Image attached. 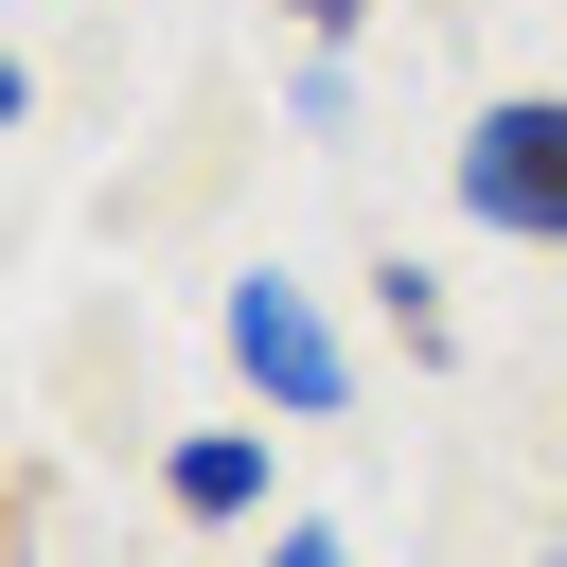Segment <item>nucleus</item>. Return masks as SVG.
<instances>
[{
    "instance_id": "2",
    "label": "nucleus",
    "mask_w": 567,
    "mask_h": 567,
    "mask_svg": "<svg viewBox=\"0 0 567 567\" xmlns=\"http://www.w3.org/2000/svg\"><path fill=\"white\" fill-rule=\"evenodd\" d=\"M230 372L284 408V425H337L354 408V337L319 319V284H284V266H248L230 284Z\"/></svg>"
},
{
    "instance_id": "5",
    "label": "nucleus",
    "mask_w": 567,
    "mask_h": 567,
    "mask_svg": "<svg viewBox=\"0 0 567 567\" xmlns=\"http://www.w3.org/2000/svg\"><path fill=\"white\" fill-rule=\"evenodd\" d=\"M266 567H354V549H337L319 514H284V532H266Z\"/></svg>"
},
{
    "instance_id": "1",
    "label": "nucleus",
    "mask_w": 567,
    "mask_h": 567,
    "mask_svg": "<svg viewBox=\"0 0 567 567\" xmlns=\"http://www.w3.org/2000/svg\"><path fill=\"white\" fill-rule=\"evenodd\" d=\"M461 213L496 248H567V89H496L461 124Z\"/></svg>"
},
{
    "instance_id": "4",
    "label": "nucleus",
    "mask_w": 567,
    "mask_h": 567,
    "mask_svg": "<svg viewBox=\"0 0 567 567\" xmlns=\"http://www.w3.org/2000/svg\"><path fill=\"white\" fill-rule=\"evenodd\" d=\"M372 319H390L408 354H461V319H443V266H408V248L372 266Z\"/></svg>"
},
{
    "instance_id": "8",
    "label": "nucleus",
    "mask_w": 567,
    "mask_h": 567,
    "mask_svg": "<svg viewBox=\"0 0 567 567\" xmlns=\"http://www.w3.org/2000/svg\"><path fill=\"white\" fill-rule=\"evenodd\" d=\"M0 532H18V496H0Z\"/></svg>"
},
{
    "instance_id": "7",
    "label": "nucleus",
    "mask_w": 567,
    "mask_h": 567,
    "mask_svg": "<svg viewBox=\"0 0 567 567\" xmlns=\"http://www.w3.org/2000/svg\"><path fill=\"white\" fill-rule=\"evenodd\" d=\"M18 106H35V71H18V53H0V124H18Z\"/></svg>"
},
{
    "instance_id": "3",
    "label": "nucleus",
    "mask_w": 567,
    "mask_h": 567,
    "mask_svg": "<svg viewBox=\"0 0 567 567\" xmlns=\"http://www.w3.org/2000/svg\"><path fill=\"white\" fill-rule=\"evenodd\" d=\"M159 496H177L195 532H248V514H266V425H195V443H159Z\"/></svg>"
},
{
    "instance_id": "6",
    "label": "nucleus",
    "mask_w": 567,
    "mask_h": 567,
    "mask_svg": "<svg viewBox=\"0 0 567 567\" xmlns=\"http://www.w3.org/2000/svg\"><path fill=\"white\" fill-rule=\"evenodd\" d=\"M284 18H301V35H319V53H337V35H354V18H372V0H284Z\"/></svg>"
}]
</instances>
